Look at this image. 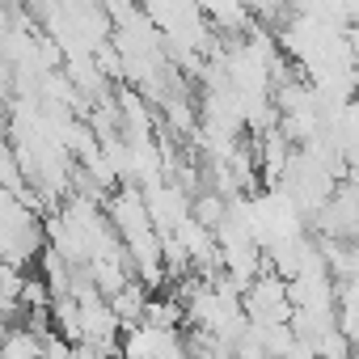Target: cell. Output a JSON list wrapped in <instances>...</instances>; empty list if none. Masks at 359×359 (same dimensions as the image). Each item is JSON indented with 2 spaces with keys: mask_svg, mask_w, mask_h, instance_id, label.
I'll return each instance as SVG.
<instances>
[{
  "mask_svg": "<svg viewBox=\"0 0 359 359\" xmlns=\"http://www.w3.org/2000/svg\"><path fill=\"white\" fill-rule=\"evenodd\" d=\"M123 359H187V338L177 330L135 325L123 338Z\"/></svg>",
  "mask_w": 359,
  "mask_h": 359,
  "instance_id": "1",
  "label": "cell"
}]
</instances>
